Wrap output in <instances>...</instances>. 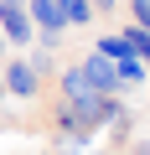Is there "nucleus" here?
<instances>
[{
	"label": "nucleus",
	"instance_id": "1",
	"mask_svg": "<svg viewBox=\"0 0 150 155\" xmlns=\"http://www.w3.org/2000/svg\"><path fill=\"white\" fill-rule=\"evenodd\" d=\"M52 83H57V98H62L72 114H78L83 124H93V129H104V124H109V114L119 109V93H98L78 62H72V67H62Z\"/></svg>",
	"mask_w": 150,
	"mask_h": 155
},
{
	"label": "nucleus",
	"instance_id": "2",
	"mask_svg": "<svg viewBox=\"0 0 150 155\" xmlns=\"http://www.w3.org/2000/svg\"><path fill=\"white\" fill-rule=\"evenodd\" d=\"M21 5H26V16H31V26H36V41H42L47 52H57V47H62V31H67L62 5H57V0H21Z\"/></svg>",
	"mask_w": 150,
	"mask_h": 155
},
{
	"label": "nucleus",
	"instance_id": "3",
	"mask_svg": "<svg viewBox=\"0 0 150 155\" xmlns=\"http://www.w3.org/2000/svg\"><path fill=\"white\" fill-rule=\"evenodd\" d=\"M52 129H57L52 145H78V150H93V134H98L93 124H83L78 114H72L62 98H52Z\"/></svg>",
	"mask_w": 150,
	"mask_h": 155
},
{
	"label": "nucleus",
	"instance_id": "4",
	"mask_svg": "<svg viewBox=\"0 0 150 155\" xmlns=\"http://www.w3.org/2000/svg\"><path fill=\"white\" fill-rule=\"evenodd\" d=\"M0 83H5V98H16V104H31L47 83L31 72V62L26 57H5V72H0Z\"/></svg>",
	"mask_w": 150,
	"mask_h": 155
},
{
	"label": "nucleus",
	"instance_id": "5",
	"mask_svg": "<svg viewBox=\"0 0 150 155\" xmlns=\"http://www.w3.org/2000/svg\"><path fill=\"white\" fill-rule=\"evenodd\" d=\"M0 31H5L11 47H31L36 41V26H31L26 5H16V0H0Z\"/></svg>",
	"mask_w": 150,
	"mask_h": 155
},
{
	"label": "nucleus",
	"instance_id": "6",
	"mask_svg": "<svg viewBox=\"0 0 150 155\" xmlns=\"http://www.w3.org/2000/svg\"><path fill=\"white\" fill-rule=\"evenodd\" d=\"M78 67L88 72V83H93L98 93H124V83H119V67H114V57H104L98 47H93V52H88V57H83Z\"/></svg>",
	"mask_w": 150,
	"mask_h": 155
},
{
	"label": "nucleus",
	"instance_id": "7",
	"mask_svg": "<svg viewBox=\"0 0 150 155\" xmlns=\"http://www.w3.org/2000/svg\"><path fill=\"white\" fill-rule=\"evenodd\" d=\"M21 57H26V62H31V72H36V78H42V83H52V78H57V52H47V47H42V41H31V47H26V52H21Z\"/></svg>",
	"mask_w": 150,
	"mask_h": 155
},
{
	"label": "nucleus",
	"instance_id": "8",
	"mask_svg": "<svg viewBox=\"0 0 150 155\" xmlns=\"http://www.w3.org/2000/svg\"><path fill=\"white\" fill-rule=\"evenodd\" d=\"M114 67H119V83H124V88H140L145 78H150V67H145V62H140L135 52H129V57H119Z\"/></svg>",
	"mask_w": 150,
	"mask_h": 155
},
{
	"label": "nucleus",
	"instance_id": "9",
	"mask_svg": "<svg viewBox=\"0 0 150 155\" xmlns=\"http://www.w3.org/2000/svg\"><path fill=\"white\" fill-rule=\"evenodd\" d=\"M119 36H124V41H129V52H135V57L150 67V31H140L135 21H124V31H119Z\"/></svg>",
	"mask_w": 150,
	"mask_h": 155
},
{
	"label": "nucleus",
	"instance_id": "10",
	"mask_svg": "<svg viewBox=\"0 0 150 155\" xmlns=\"http://www.w3.org/2000/svg\"><path fill=\"white\" fill-rule=\"evenodd\" d=\"M57 5H62V21H67V26H88V21H98L88 0H57Z\"/></svg>",
	"mask_w": 150,
	"mask_h": 155
},
{
	"label": "nucleus",
	"instance_id": "11",
	"mask_svg": "<svg viewBox=\"0 0 150 155\" xmlns=\"http://www.w3.org/2000/svg\"><path fill=\"white\" fill-rule=\"evenodd\" d=\"M98 52H104V57H114V62H119V57H129V41H124V36H119V31H109V36H98Z\"/></svg>",
	"mask_w": 150,
	"mask_h": 155
},
{
	"label": "nucleus",
	"instance_id": "12",
	"mask_svg": "<svg viewBox=\"0 0 150 155\" xmlns=\"http://www.w3.org/2000/svg\"><path fill=\"white\" fill-rule=\"evenodd\" d=\"M129 21L140 31H150V0H129Z\"/></svg>",
	"mask_w": 150,
	"mask_h": 155
},
{
	"label": "nucleus",
	"instance_id": "13",
	"mask_svg": "<svg viewBox=\"0 0 150 155\" xmlns=\"http://www.w3.org/2000/svg\"><path fill=\"white\" fill-rule=\"evenodd\" d=\"M88 5H93V16H114V11L124 5V0H88Z\"/></svg>",
	"mask_w": 150,
	"mask_h": 155
},
{
	"label": "nucleus",
	"instance_id": "14",
	"mask_svg": "<svg viewBox=\"0 0 150 155\" xmlns=\"http://www.w3.org/2000/svg\"><path fill=\"white\" fill-rule=\"evenodd\" d=\"M119 155H150V140H135V145H124Z\"/></svg>",
	"mask_w": 150,
	"mask_h": 155
},
{
	"label": "nucleus",
	"instance_id": "15",
	"mask_svg": "<svg viewBox=\"0 0 150 155\" xmlns=\"http://www.w3.org/2000/svg\"><path fill=\"white\" fill-rule=\"evenodd\" d=\"M5 47H11V41H5V31H0V57H5Z\"/></svg>",
	"mask_w": 150,
	"mask_h": 155
},
{
	"label": "nucleus",
	"instance_id": "16",
	"mask_svg": "<svg viewBox=\"0 0 150 155\" xmlns=\"http://www.w3.org/2000/svg\"><path fill=\"white\" fill-rule=\"evenodd\" d=\"M0 109H5V83H0Z\"/></svg>",
	"mask_w": 150,
	"mask_h": 155
},
{
	"label": "nucleus",
	"instance_id": "17",
	"mask_svg": "<svg viewBox=\"0 0 150 155\" xmlns=\"http://www.w3.org/2000/svg\"><path fill=\"white\" fill-rule=\"evenodd\" d=\"M47 155H52V150H47Z\"/></svg>",
	"mask_w": 150,
	"mask_h": 155
}]
</instances>
